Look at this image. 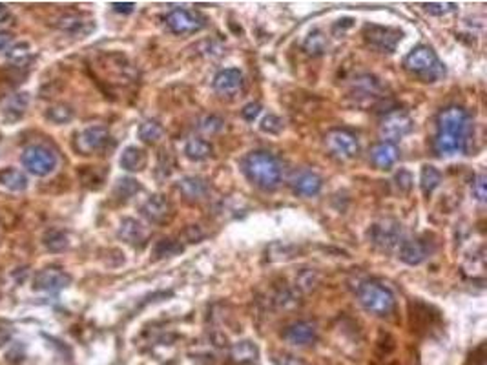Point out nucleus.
<instances>
[{"mask_svg":"<svg viewBox=\"0 0 487 365\" xmlns=\"http://www.w3.org/2000/svg\"><path fill=\"white\" fill-rule=\"evenodd\" d=\"M11 21V11L4 4H0V26L8 24Z\"/></svg>","mask_w":487,"mask_h":365,"instance_id":"c03bdc74","label":"nucleus"},{"mask_svg":"<svg viewBox=\"0 0 487 365\" xmlns=\"http://www.w3.org/2000/svg\"><path fill=\"white\" fill-rule=\"evenodd\" d=\"M405 68L411 73L424 79L425 83H437L438 79L445 75V66L440 63L433 48L429 46L414 48L405 59Z\"/></svg>","mask_w":487,"mask_h":365,"instance_id":"7ed1b4c3","label":"nucleus"},{"mask_svg":"<svg viewBox=\"0 0 487 365\" xmlns=\"http://www.w3.org/2000/svg\"><path fill=\"white\" fill-rule=\"evenodd\" d=\"M139 190H141L139 181L132 179V177H122V179L117 181V185H115V189H114V194H115V198L127 201V199L134 198Z\"/></svg>","mask_w":487,"mask_h":365,"instance_id":"c756f323","label":"nucleus"},{"mask_svg":"<svg viewBox=\"0 0 487 365\" xmlns=\"http://www.w3.org/2000/svg\"><path fill=\"white\" fill-rule=\"evenodd\" d=\"M395 181H396V185H398V189L402 190V192H409V190H411L412 176L407 172V170H400V172L396 174Z\"/></svg>","mask_w":487,"mask_h":365,"instance_id":"c9c22d12","label":"nucleus"},{"mask_svg":"<svg viewBox=\"0 0 487 365\" xmlns=\"http://www.w3.org/2000/svg\"><path fill=\"white\" fill-rule=\"evenodd\" d=\"M11 38L13 35L9 31H0V53L8 50L9 44H11Z\"/></svg>","mask_w":487,"mask_h":365,"instance_id":"79ce46f5","label":"nucleus"},{"mask_svg":"<svg viewBox=\"0 0 487 365\" xmlns=\"http://www.w3.org/2000/svg\"><path fill=\"white\" fill-rule=\"evenodd\" d=\"M441 183V174L438 172L434 166H424L422 168V176H420V185L422 190H424L425 196H431L434 190L438 189V185Z\"/></svg>","mask_w":487,"mask_h":365,"instance_id":"cd10ccee","label":"nucleus"},{"mask_svg":"<svg viewBox=\"0 0 487 365\" xmlns=\"http://www.w3.org/2000/svg\"><path fill=\"white\" fill-rule=\"evenodd\" d=\"M31 55H33V51H31V46L28 42H17V44H13V46L9 48L6 57H8L9 64L21 68L30 63Z\"/></svg>","mask_w":487,"mask_h":365,"instance_id":"bb28decb","label":"nucleus"},{"mask_svg":"<svg viewBox=\"0 0 487 365\" xmlns=\"http://www.w3.org/2000/svg\"><path fill=\"white\" fill-rule=\"evenodd\" d=\"M60 28L63 30H68V31H77L82 26V22L79 21V17H73V15H70V17H64L60 18Z\"/></svg>","mask_w":487,"mask_h":365,"instance_id":"58836bf2","label":"nucleus"},{"mask_svg":"<svg viewBox=\"0 0 487 365\" xmlns=\"http://www.w3.org/2000/svg\"><path fill=\"white\" fill-rule=\"evenodd\" d=\"M369 240L380 250H392L398 245L400 236H402V228L392 219H382V221L374 223L369 228Z\"/></svg>","mask_w":487,"mask_h":365,"instance_id":"423d86ee","label":"nucleus"},{"mask_svg":"<svg viewBox=\"0 0 487 365\" xmlns=\"http://www.w3.org/2000/svg\"><path fill=\"white\" fill-rule=\"evenodd\" d=\"M363 37L369 42L370 46L376 50L385 51V53H392L398 46V42L402 41L403 33L400 30H392V28H383V26H365L363 30Z\"/></svg>","mask_w":487,"mask_h":365,"instance_id":"1a4fd4ad","label":"nucleus"},{"mask_svg":"<svg viewBox=\"0 0 487 365\" xmlns=\"http://www.w3.org/2000/svg\"><path fill=\"white\" fill-rule=\"evenodd\" d=\"M214 90L221 97H234L243 90V73L235 68H227L215 75Z\"/></svg>","mask_w":487,"mask_h":365,"instance_id":"4468645a","label":"nucleus"},{"mask_svg":"<svg viewBox=\"0 0 487 365\" xmlns=\"http://www.w3.org/2000/svg\"><path fill=\"white\" fill-rule=\"evenodd\" d=\"M257 356H259V351H257V347L252 344V342H248V340L237 342L230 351L232 361L240 365L252 364V361L257 360Z\"/></svg>","mask_w":487,"mask_h":365,"instance_id":"b1692460","label":"nucleus"},{"mask_svg":"<svg viewBox=\"0 0 487 365\" xmlns=\"http://www.w3.org/2000/svg\"><path fill=\"white\" fill-rule=\"evenodd\" d=\"M276 364L277 365H305L301 360H299V358H296V356H282L276 361Z\"/></svg>","mask_w":487,"mask_h":365,"instance_id":"37998d69","label":"nucleus"},{"mask_svg":"<svg viewBox=\"0 0 487 365\" xmlns=\"http://www.w3.org/2000/svg\"><path fill=\"white\" fill-rule=\"evenodd\" d=\"M0 186L8 190V192L17 194L24 192L30 186V181H28V176L22 170L8 166L4 170H0Z\"/></svg>","mask_w":487,"mask_h":365,"instance_id":"aec40b11","label":"nucleus"},{"mask_svg":"<svg viewBox=\"0 0 487 365\" xmlns=\"http://www.w3.org/2000/svg\"><path fill=\"white\" fill-rule=\"evenodd\" d=\"M112 8H114V11H117V13H132L134 11L135 4L134 2H114Z\"/></svg>","mask_w":487,"mask_h":365,"instance_id":"a19ab883","label":"nucleus"},{"mask_svg":"<svg viewBox=\"0 0 487 365\" xmlns=\"http://www.w3.org/2000/svg\"><path fill=\"white\" fill-rule=\"evenodd\" d=\"M325 48H327V38L323 37L321 31H314V33L309 35L307 41H305V50H307L309 53H321V51H325Z\"/></svg>","mask_w":487,"mask_h":365,"instance_id":"473e14b6","label":"nucleus"},{"mask_svg":"<svg viewBox=\"0 0 487 365\" xmlns=\"http://www.w3.org/2000/svg\"><path fill=\"white\" fill-rule=\"evenodd\" d=\"M212 144L205 139H190L185 147V154L190 161H205L212 156Z\"/></svg>","mask_w":487,"mask_h":365,"instance_id":"393cba45","label":"nucleus"},{"mask_svg":"<svg viewBox=\"0 0 487 365\" xmlns=\"http://www.w3.org/2000/svg\"><path fill=\"white\" fill-rule=\"evenodd\" d=\"M424 8L427 9L429 13H433V15H445V13L454 11V9H456V6L454 4H441V2H438V4H425Z\"/></svg>","mask_w":487,"mask_h":365,"instance_id":"4c0bfd02","label":"nucleus"},{"mask_svg":"<svg viewBox=\"0 0 487 365\" xmlns=\"http://www.w3.org/2000/svg\"><path fill=\"white\" fill-rule=\"evenodd\" d=\"M177 189L183 194V198L186 201H203V199L208 196V183H206L203 177H183V179L177 183Z\"/></svg>","mask_w":487,"mask_h":365,"instance_id":"f3484780","label":"nucleus"},{"mask_svg":"<svg viewBox=\"0 0 487 365\" xmlns=\"http://www.w3.org/2000/svg\"><path fill=\"white\" fill-rule=\"evenodd\" d=\"M259 112H261V105H257V102H250V105L245 106L241 115H243V119H247V121H254V119L259 115Z\"/></svg>","mask_w":487,"mask_h":365,"instance_id":"ea45409f","label":"nucleus"},{"mask_svg":"<svg viewBox=\"0 0 487 365\" xmlns=\"http://www.w3.org/2000/svg\"><path fill=\"white\" fill-rule=\"evenodd\" d=\"M471 135V121L466 110L449 106L438 115V134L434 148L440 156H451L466 150Z\"/></svg>","mask_w":487,"mask_h":365,"instance_id":"f257e3e1","label":"nucleus"},{"mask_svg":"<svg viewBox=\"0 0 487 365\" xmlns=\"http://www.w3.org/2000/svg\"><path fill=\"white\" fill-rule=\"evenodd\" d=\"M148 163L146 152L143 148L137 147H128L124 148V152L121 154V159H119V164H121L124 170L128 172H141Z\"/></svg>","mask_w":487,"mask_h":365,"instance_id":"4be33fe9","label":"nucleus"},{"mask_svg":"<svg viewBox=\"0 0 487 365\" xmlns=\"http://www.w3.org/2000/svg\"><path fill=\"white\" fill-rule=\"evenodd\" d=\"M411 130V117L407 114H403V112H395V114H389L383 119L382 126H380V135H382L383 141H387V143H395V141L402 139L403 135H407Z\"/></svg>","mask_w":487,"mask_h":365,"instance_id":"f8f14e48","label":"nucleus"},{"mask_svg":"<svg viewBox=\"0 0 487 365\" xmlns=\"http://www.w3.org/2000/svg\"><path fill=\"white\" fill-rule=\"evenodd\" d=\"M181 250H183V245L177 243L176 240H161L159 243L156 245V248H154V256L159 260V258L176 256Z\"/></svg>","mask_w":487,"mask_h":365,"instance_id":"2f4dec72","label":"nucleus"},{"mask_svg":"<svg viewBox=\"0 0 487 365\" xmlns=\"http://www.w3.org/2000/svg\"><path fill=\"white\" fill-rule=\"evenodd\" d=\"M70 283H72V276L68 273H64V270L55 269V267L38 270V273L35 274L33 280L35 290H41V292L48 294L60 292V290L66 289Z\"/></svg>","mask_w":487,"mask_h":365,"instance_id":"9b49d317","label":"nucleus"},{"mask_svg":"<svg viewBox=\"0 0 487 365\" xmlns=\"http://www.w3.org/2000/svg\"><path fill=\"white\" fill-rule=\"evenodd\" d=\"M137 134H139V139H141V141H144V143H148V144H154V143H157V141H161L164 130H163V126H161L159 122L146 121V122H143V125L139 126Z\"/></svg>","mask_w":487,"mask_h":365,"instance_id":"c85d7f7f","label":"nucleus"},{"mask_svg":"<svg viewBox=\"0 0 487 365\" xmlns=\"http://www.w3.org/2000/svg\"><path fill=\"white\" fill-rule=\"evenodd\" d=\"M166 26H168L173 33L188 35L203 30L206 26V21L201 15L188 11V9H173L168 17H166Z\"/></svg>","mask_w":487,"mask_h":365,"instance_id":"9d476101","label":"nucleus"},{"mask_svg":"<svg viewBox=\"0 0 487 365\" xmlns=\"http://www.w3.org/2000/svg\"><path fill=\"white\" fill-rule=\"evenodd\" d=\"M141 214L148 219L150 223H156V225H163V223L170 221V218L173 216L172 203L164 196H151L150 199H146L143 206H141Z\"/></svg>","mask_w":487,"mask_h":365,"instance_id":"ddd939ff","label":"nucleus"},{"mask_svg":"<svg viewBox=\"0 0 487 365\" xmlns=\"http://www.w3.org/2000/svg\"><path fill=\"white\" fill-rule=\"evenodd\" d=\"M321 185L323 181L314 172H303L294 179V190L301 196H316L321 190Z\"/></svg>","mask_w":487,"mask_h":365,"instance_id":"5701e85b","label":"nucleus"},{"mask_svg":"<svg viewBox=\"0 0 487 365\" xmlns=\"http://www.w3.org/2000/svg\"><path fill=\"white\" fill-rule=\"evenodd\" d=\"M328 150L340 159H353L360 152V143H358L356 135L347 130H332L325 137Z\"/></svg>","mask_w":487,"mask_h":365,"instance_id":"0eeeda50","label":"nucleus"},{"mask_svg":"<svg viewBox=\"0 0 487 365\" xmlns=\"http://www.w3.org/2000/svg\"><path fill=\"white\" fill-rule=\"evenodd\" d=\"M22 166L37 177H46L57 168V156L51 148L31 144L22 152Z\"/></svg>","mask_w":487,"mask_h":365,"instance_id":"39448f33","label":"nucleus"},{"mask_svg":"<svg viewBox=\"0 0 487 365\" xmlns=\"http://www.w3.org/2000/svg\"><path fill=\"white\" fill-rule=\"evenodd\" d=\"M117 234L122 241H127L128 245L137 247V245H143L144 241H146L148 232H146V228L137 221V219L124 218L121 221V227H119Z\"/></svg>","mask_w":487,"mask_h":365,"instance_id":"6ab92c4d","label":"nucleus"},{"mask_svg":"<svg viewBox=\"0 0 487 365\" xmlns=\"http://www.w3.org/2000/svg\"><path fill=\"white\" fill-rule=\"evenodd\" d=\"M48 121L55 122V125H66L73 119V110L68 105H55L48 108L46 112Z\"/></svg>","mask_w":487,"mask_h":365,"instance_id":"7c9ffc66","label":"nucleus"},{"mask_svg":"<svg viewBox=\"0 0 487 365\" xmlns=\"http://www.w3.org/2000/svg\"><path fill=\"white\" fill-rule=\"evenodd\" d=\"M283 126H285L283 119H279L277 115H269L261 122V130L269 132V134H279L283 130Z\"/></svg>","mask_w":487,"mask_h":365,"instance_id":"72a5a7b5","label":"nucleus"},{"mask_svg":"<svg viewBox=\"0 0 487 365\" xmlns=\"http://www.w3.org/2000/svg\"><path fill=\"white\" fill-rule=\"evenodd\" d=\"M109 132L106 126H90L75 137V150L82 156L101 152L108 144Z\"/></svg>","mask_w":487,"mask_h":365,"instance_id":"6e6552de","label":"nucleus"},{"mask_svg":"<svg viewBox=\"0 0 487 365\" xmlns=\"http://www.w3.org/2000/svg\"><path fill=\"white\" fill-rule=\"evenodd\" d=\"M199 128H201L205 134H215V132H219L223 128V119L215 117V115H212V117H205L201 121V125H199Z\"/></svg>","mask_w":487,"mask_h":365,"instance_id":"f704fd0d","label":"nucleus"},{"mask_svg":"<svg viewBox=\"0 0 487 365\" xmlns=\"http://www.w3.org/2000/svg\"><path fill=\"white\" fill-rule=\"evenodd\" d=\"M358 302L367 312L376 316H389L396 307L395 294L380 283L367 282L358 289Z\"/></svg>","mask_w":487,"mask_h":365,"instance_id":"20e7f679","label":"nucleus"},{"mask_svg":"<svg viewBox=\"0 0 487 365\" xmlns=\"http://www.w3.org/2000/svg\"><path fill=\"white\" fill-rule=\"evenodd\" d=\"M283 338L290 345L307 347V345L314 344L316 338H318V329H316V325L312 322H298V324H292L285 329Z\"/></svg>","mask_w":487,"mask_h":365,"instance_id":"2eb2a0df","label":"nucleus"},{"mask_svg":"<svg viewBox=\"0 0 487 365\" xmlns=\"http://www.w3.org/2000/svg\"><path fill=\"white\" fill-rule=\"evenodd\" d=\"M473 194L476 196V199L478 201H486V176L483 174H480L478 177H476V181H475V185H473Z\"/></svg>","mask_w":487,"mask_h":365,"instance_id":"e433bc0d","label":"nucleus"},{"mask_svg":"<svg viewBox=\"0 0 487 365\" xmlns=\"http://www.w3.org/2000/svg\"><path fill=\"white\" fill-rule=\"evenodd\" d=\"M8 340H9L8 332H6L4 329H0V347H2V345H4Z\"/></svg>","mask_w":487,"mask_h":365,"instance_id":"a18cd8bd","label":"nucleus"},{"mask_svg":"<svg viewBox=\"0 0 487 365\" xmlns=\"http://www.w3.org/2000/svg\"><path fill=\"white\" fill-rule=\"evenodd\" d=\"M431 248L422 240H409L403 241L400 247V260L407 265H420L422 261L427 260Z\"/></svg>","mask_w":487,"mask_h":365,"instance_id":"a211bd4d","label":"nucleus"},{"mask_svg":"<svg viewBox=\"0 0 487 365\" xmlns=\"http://www.w3.org/2000/svg\"><path fill=\"white\" fill-rule=\"evenodd\" d=\"M44 247L50 252H64L70 248V238L66 232L59 231V228H50L43 238Z\"/></svg>","mask_w":487,"mask_h":365,"instance_id":"a878e982","label":"nucleus"},{"mask_svg":"<svg viewBox=\"0 0 487 365\" xmlns=\"http://www.w3.org/2000/svg\"><path fill=\"white\" fill-rule=\"evenodd\" d=\"M31 97L30 93L21 92V93H13V95L6 97L2 101V106H0V114H2V119L6 122H17L24 117L26 110L30 106Z\"/></svg>","mask_w":487,"mask_h":365,"instance_id":"dca6fc26","label":"nucleus"},{"mask_svg":"<svg viewBox=\"0 0 487 365\" xmlns=\"http://www.w3.org/2000/svg\"><path fill=\"white\" fill-rule=\"evenodd\" d=\"M243 170L263 190H274L282 183V164L269 152H250L243 159Z\"/></svg>","mask_w":487,"mask_h":365,"instance_id":"f03ea898","label":"nucleus"},{"mask_svg":"<svg viewBox=\"0 0 487 365\" xmlns=\"http://www.w3.org/2000/svg\"><path fill=\"white\" fill-rule=\"evenodd\" d=\"M398 156L400 152L398 148H396V144L387 143V141H382V143H378L376 147H373V150H370V159H373V163L380 168L392 166V164L398 161Z\"/></svg>","mask_w":487,"mask_h":365,"instance_id":"412c9836","label":"nucleus"}]
</instances>
